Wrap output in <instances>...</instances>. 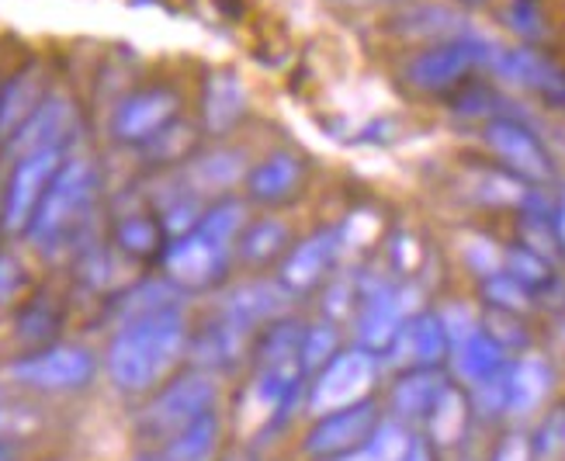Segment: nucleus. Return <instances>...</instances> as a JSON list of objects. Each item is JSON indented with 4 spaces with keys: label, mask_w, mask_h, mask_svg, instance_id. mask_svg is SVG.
<instances>
[{
    "label": "nucleus",
    "mask_w": 565,
    "mask_h": 461,
    "mask_svg": "<svg viewBox=\"0 0 565 461\" xmlns=\"http://www.w3.org/2000/svg\"><path fill=\"white\" fill-rule=\"evenodd\" d=\"M94 372V361L81 347H53L32 357L14 361L8 375L29 388H42V393H63V388H81Z\"/></svg>",
    "instance_id": "20e7f679"
},
{
    "label": "nucleus",
    "mask_w": 565,
    "mask_h": 461,
    "mask_svg": "<svg viewBox=\"0 0 565 461\" xmlns=\"http://www.w3.org/2000/svg\"><path fill=\"white\" fill-rule=\"evenodd\" d=\"M455 368L461 378H469V382H486V378H493L497 368H500V361H503V351L500 344H493L489 336L482 333H472L469 340H461V344H455Z\"/></svg>",
    "instance_id": "dca6fc26"
},
{
    "label": "nucleus",
    "mask_w": 565,
    "mask_h": 461,
    "mask_svg": "<svg viewBox=\"0 0 565 461\" xmlns=\"http://www.w3.org/2000/svg\"><path fill=\"white\" fill-rule=\"evenodd\" d=\"M396 333H399V309H396V302H392L388 296H375L372 302H367L364 315H361V336H364V344L385 347Z\"/></svg>",
    "instance_id": "4be33fe9"
},
{
    "label": "nucleus",
    "mask_w": 565,
    "mask_h": 461,
    "mask_svg": "<svg viewBox=\"0 0 565 461\" xmlns=\"http://www.w3.org/2000/svg\"><path fill=\"white\" fill-rule=\"evenodd\" d=\"M0 461H14V458H11V448H8V444H0Z\"/></svg>",
    "instance_id": "f704fd0d"
},
{
    "label": "nucleus",
    "mask_w": 565,
    "mask_h": 461,
    "mask_svg": "<svg viewBox=\"0 0 565 461\" xmlns=\"http://www.w3.org/2000/svg\"><path fill=\"white\" fill-rule=\"evenodd\" d=\"M403 344L409 351L413 361L420 364H434L440 354H445V344H448V333L440 326V320L434 315H424V320H413L403 333Z\"/></svg>",
    "instance_id": "412c9836"
},
{
    "label": "nucleus",
    "mask_w": 565,
    "mask_h": 461,
    "mask_svg": "<svg viewBox=\"0 0 565 461\" xmlns=\"http://www.w3.org/2000/svg\"><path fill=\"white\" fill-rule=\"evenodd\" d=\"M285 239H288V229L278 223V218H260V223L250 226L247 236L239 239V247L247 260H267L285 247Z\"/></svg>",
    "instance_id": "b1692460"
},
{
    "label": "nucleus",
    "mask_w": 565,
    "mask_h": 461,
    "mask_svg": "<svg viewBox=\"0 0 565 461\" xmlns=\"http://www.w3.org/2000/svg\"><path fill=\"white\" fill-rule=\"evenodd\" d=\"M212 403H215V382L209 375H181L178 382H170L163 393L146 406L142 412V430L150 437H178L191 424H199L212 417Z\"/></svg>",
    "instance_id": "f03ea898"
},
{
    "label": "nucleus",
    "mask_w": 565,
    "mask_h": 461,
    "mask_svg": "<svg viewBox=\"0 0 565 461\" xmlns=\"http://www.w3.org/2000/svg\"><path fill=\"white\" fill-rule=\"evenodd\" d=\"M513 264H518V267H513V271H518L521 278H542V275H545V271H542V264H537L534 257L513 254Z\"/></svg>",
    "instance_id": "2f4dec72"
},
{
    "label": "nucleus",
    "mask_w": 565,
    "mask_h": 461,
    "mask_svg": "<svg viewBox=\"0 0 565 461\" xmlns=\"http://www.w3.org/2000/svg\"><path fill=\"white\" fill-rule=\"evenodd\" d=\"M288 285H278V281H247L239 285L236 291H230L226 299V323L236 326L239 333L250 330L257 323H267L281 315L291 302L288 296Z\"/></svg>",
    "instance_id": "6e6552de"
},
{
    "label": "nucleus",
    "mask_w": 565,
    "mask_h": 461,
    "mask_svg": "<svg viewBox=\"0 0 565 461\" xmlns=\"http://www.w3.org/2000/svg\"><path fill=\"white\" fill-rule=\"evenodd\" d=\"M476 60V49L469 42H451V45H440L430 49V53L416 56L406 69V77L424 87V90H437V87H448L451 81H458L469 63Z\"/></svg>",
    "instance_id": "9b49d317"
},
{
    "label": "nucleus",
    "mask_w": 565,
    "mask_h": 461,
    "mask_svg": "<svg viewBox=\"0 0 565 461\" xmlns=\"http://www.w3.org/2000/svg\"><path fill=\"white\" fill-rule=\"evenodd\" d=\"M372 430H375V409L361 399V403H354L348 409L327 412V417L312 427L306 451L316 454V458L351 454V448H358Z\"/></svg>",
    "instance_id": "0eeeda50"
},
{
    "label": "nucleus",
    "mask_w": 565,
    "mask_h": 461,
    "mask_svg": "<svg viewBox=\"0 0 565 461\" xmlns=\"http://www.w3.org/2000/svg\"><path fill=\"white\" fill-rule=\"evenodd\" d=\"M445 333L455 340V344H461V340H469L472 333H479L476 330V323H472V312L469 309H458V305H451L448 312H445Z\"/></svg>",
    "instance_id": "cd10ccee"
},
{
    "label": "nucleus",
    "mask_w": 565,
    "mask_h": 461,
    "mask_svg": "<svg viewBox=\"0 0 565 461\" xmlns=\"http://www.w3.org/2000/svg\"><path fill=\"white\" fill-rule=\"evenodd\" d=\"M11 427H14V417H11L8 409H0V433H8Z\"/></svg>",
    "instance_id": "72a5a7b5"
},
{
    "label": "nucleus",
    "mask_w": 565,
    "mask_h": 461,
    "mask_svg": "<svg viewBox=\"0 0 565 461\" xmlns=\"http://www.w3.org/2000/svg\"><path fill=\"white\" fill-rule=\"evenodd\" d=\"M215 433H218L215 420L205 417L199 424H191L188 430H181L178 437H170L163 454L153 461H209V454L215 448Z\"/></svg>",
    "instance_id": "a211bd4d"
},
{
    "label": "nucleus",
    "mask_w": 565,
    "mask_h": 461,
    "mask_svg": "<svg viewBox=\"0 0 565 461\" xmlns=\"http://www.w3.org/2000/svg\"><path fill=\"white\" fill-rule=\"evenodd\" d=\"M486 139L510 167H518L521 174H527L531 181H545L548 178V160L542 153V146H537L524 129L500 121V126H493L486 132Z\"/></svg>",
    "instance_id": "f8f14e48"
},
{
    "label": "nucleus",
    "mask_w": 565,
    "mask_h": 461,
    "mask_svg": "<svg viewBox=\"0 0 565 461\" xmlns=\"http://www.w3.org/2000/svg\"><path fill=\"white\" fill-rule=\"evenodd\" d=\"M372 378H375V357L367 351L337 354L323 368V375L316 378L312 409L327 417V412H337V409H348V406L361 403L367 388H372Z\"/></svg>",
    "instance_id": "7ed1b4c3"
},
{
    "label": "nucleus",
    "mask_w": 565,
    "mask_h": 461,
    "mask_svg": "<svg viewBox=\"0 0 565 461\" xmlns=\"http://www.w3.org/2000/svg\"><path fill=\"white\" fill-rule=\"evenodd\" d=\"M340 461H379L372 451H354V454H343Z\"/></svg>",
    "instance_id": "473e14b6"
},
{
    "label": "nucleus",
    "mask_w": 565,
    "mask_h": 461,
    "mask_svg": "<svg viewBox=\"0 0 565 461\" xmlns=\"http://www.w3.org/2000/svg\"><path fill=\"white\" fill-rule=\"evenodd\" d=\"M299 178H302V163L291 153H275L271 160H264L250 174V194L260 202H278L295 191Z\"/></svg>",
    "instance_id": "4468645a"
},
{
    "label": "nucleus",
    "mask_w": 565,
    "mask_h": 461,
    "mask_svg": "<svg viewBox=\"0 0 565 461\" xmlns=\"http://www.w3.org/2000/svg\"><path fill=\"white\" fill-rule=\"evenodd\" d=\"M90 167L87 163H70L66 170H60V174L53 178V184H49L42 205L35 208L32 215V233L35 239H53L66 229V223L73 215H77L87 202L90 194Z\"/></svg>",
    "instance_id": "39448f33"
},
{
    "label": "nucleus",
    "mask_w": 565,
    "mask_h": 461,
    "mask_svg": "<svg viewBox=\"0 0 565 461\" xmlns=\"http://www.w3.org/2000/svg\"><path fill=\"white\" fill-rule=\"evenodd\" d=\"M333 250H337V233H330V229H327V233H316V236H309V239H302L299 247H295V250L288 254V260H285V271H281L285 285H288L291 291L309 288L319 275L327 271V264H330Z\"/></svg>",
    "instance_id": "ddd939ff"
},
{
    "label": "nucleus",
    "mask_w": 565,
    "mask_h": 461,
    "mask_svg": "<svg viewBox=\"0 0 565 461\" xmlns=\"http://www.w3.org/2000/svg\"><path fill=\"white\" fill-rule=\"evenodd\" d=\"M562 236H565V215H562Z\"/></svg>",
    "instance_id": "c9c22d12"
},
{
    "label": "nucleus",
    "mask_w": 565,
    "mask_h": 461,
    "mask_svg": "<svg viewBox=\"0 0 565 461\" xmlns=\"http://www.w3.org/2000/svg\"><path fill=\"white\" fill-rule=\"evenodd\" d=\"M337 344V336L330 326H316V330H306V344H302V364H319L323 357H330Z\"/></svg>",
    "instance_id": "bb28decb"
},
{
    "label": "nucleus",
    "mask_w": 565,
    "mask_h": 461,
    "mask_svg": "<svg viewBox=\"0 0 565 461\" xmlns=\"http://www.w3.org/2000/svg\"><path fill=\"white\" fill-rule=\"evenodd\" d=\"M63 115H66L63 105H45V108H39L29 121H24V129H21V136H18L14 146H18L24 157H32L39 150H53L56 136L63 132Z\"/></svg>",
    "instance_id": "aec40b11"
},
{
    "label": "nucleus",
    "mask_w": 565,
    "mask_h": 461,
    "mask_svg": "<svg viewBox=\"0 0 565 461\" xmlns=\"http://www.w3.org/2000/svg\"><path fill=\"white\" fill-rule=\"evenodd\" d=\"M243 115V84L230 73H218L209 84V101H205V118L212 132H226L233 121Z\"/></svg>",
    "instance_id": "f3484780"
},
{
    "label": "nucleus",
    "mask_w": 565,
    "mask_h": 461,
    "mask_svg": "<svg viewBox=\"0 0 565 461\" xmlns=\"http://www.w3.org/2000/svg\"><path fill=\"white\" fill-rule=\"evenodd\" d=\"M413 437H409V430L403 427V424H396V420H385V424H379L375 430H372V451L379 461H406L409 458V451H413Z\"/></svg>",
    "instance_id": "393cba45"
},
{
    "label": "nucleus",
    "mask_w": 565,
    "mask_h": 461,
    "mask_svg": "<svg viewBox=\"0 0 565 461\" xmlns=\"http://www.w3.org/2000/svg\"><path fill=\"white\" fill-rule=\"evenodd\" d=\"M223 260H226V247H218V243L209 239L205 233L181 236L167 254L170 275H174L178 281H184V285L212 281L218 271H223Z\"/></svg>",
    "instance_id": "1a4fd4ad"
},
{
    "label": "nucleus",
    "mask_w": 565,
    "mask_h": 461,
    "mask_svg": "<svg viewBox=\"0 0 565 461\" xmlns=\"http://www.w3.org/2000/svg\"><path fill=\"white\" fill-rule=\"evenodd\" d=\"M60 170V150H39L32 157H21L14 178H11V187H8V205H4V218L8 226L18 229V226H29L35 208L42 205L49 184H53Z\"/></svg>",
    "instance_id": "423d86ee"
},
{
    "label": "nucleus",
    "mask_w": 565,
    "mask_h": 461,
    "mask_svg": "<svg viewBox=\"0 0 565 461\" xmlns=\"http://www.w3.org/2000/svg\"><path fill=\"white\" fill-rule=\"evenodd\" d=\"M445 382H440L434 372H416L409 378H403L396 385V393H392V406H396L399 412H406V417H416V412H427L434 409V403L440 399V393H445Z\"/></svg>",
    "instance_id": "6ab92c4d"
},
{
    "label": "nucleus",
    "mask_w": 565,
    "mask_h": 461,
    "mask_svg": "<svg viewBox=\"0 0 565 461\" xmlns=\"http://www.w3.org/2000/svg\"><path fill=\"white\" fill-rule=\"evenodd\" d=\"M174 111H178V97L170 90H146V94L129 97V101L118 108L115 129L121 139H146L160 132Z\"/></svg>",
    "instance_id": "9d476101"
},
{
    "label": "nucleus",
    "mask_w": 565,
    "mask_h": 461,
    "mask_svg": "<svg viewBox=\"0 0 565 461\" xmlns=\"http://www.w3.org/2000/svg\"><path fill=\"white\" fill-rule=\"evenodd\" d=\"M121 236H126V247L132 250H150L153 247V226H146V223H132L121 229Z\"/></svg>",
    "instance_id": "c756f323"
},
{
    "label": "nucleus",
    "mask_w": 565,
    "mask_h": 461,
    "mask_svg": "<svg viewBox=\"0 0 565 461\" xmlns=\"http://www.w3.org/2000/svg\"><path fill=\"white\" fill-rule=\"evenodd\" d=\"M184 354V323L181 315L157 312L132 320L111 340L108 351V375L126 393H142V388L157 385Z\"/></svg>",
    "instance_id": "f257e3e1"
},
{
    "label": "nucleus",
    "mask_w": 565,
    "mask_h": 461,
    "mask_svg": "<svg viewBox=\"0 0 565 461\" xmlns=\"http://www.w3.org/2000/svg\"><path fill=\"white\" fill-rule=\"evenodd\" d=\"M430 430H434V437H437L440 444H451V441H458V437H461V430H465V399L455 393V388H445L440 399L434 403V409H430Z\"/></svg>",
    "instance_id": "5701e85b"
},
{
    "label": "nucleus",
    "mask_w": 565,
    "mask_h": 461,
    "mask_svg": "<svg viewBox=\"0 0 565 461\" xmlns=\"http://www.w3.org/2000/svg\"><path fill=\"white\" fill-rule=\"evenodd\" d=\"M243 174V160L236 153H215L202 163V181L209 187H226Z\"/></svg>",
    "instance_id": "a878e982"
},
{
    "label": "nucleus",
    "mask_w": 565,
    "mask_h": 461,
    "mask_svg": "<svg viewBox=\"0 0 565 461\" xmlns=\"http://www.w3.org/2000/svg\"><path fill=\"white\" fill-rule=\"evenodd\" d=\"M545 393H548V364L537 357L521 361L507 378V406L518 412H531L545 399Z\"/></svg>",
    "instance_id": "2eb2a0df"
},
{
    "label": "nucleus",
    "mask_w": 565,
    "mask_h": 461,
    "mask_svg": "<svg viewBox=\"0 0 565 461\" xmlns=\"http://www.w3.org/2000/svg\"><path fill=\"white\" fill-rule=\"evenodd\" d=\"M493 461H531V448H527V441L521 433H510L507 441L500 444Z\"/></svg>",
    "instance_id": "c85d7f7f"
},
{
    "label": "nucleus",
    "mask_w": 565,
    "mask_h": 461,
    "mask_svg": "<svg viewBox=\"0 0 565 461\" xmlns=\"http://www.w3.org/2000/svg\"><path fill=\"white\" fill-rule=\"evenodd\" d=\"M493 291H497V302H503V305H510V309H518V305H524V291L521 288H513V285H507V281H493Z\"/></svg>",
    "instance_id": "7c9ffc66"
}]
</instances>
